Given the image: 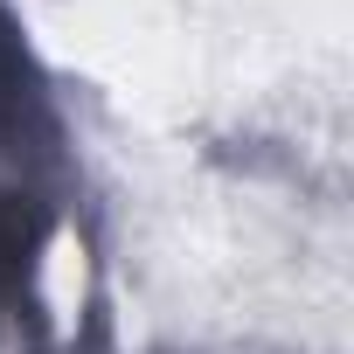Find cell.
I'll return each mask as SVG.
<instances>
[{"mask_svg": "<svg viewBox=\"0 0 354 354\" xmlns=\"http://www.w3.org/2000/svg\"><path fill=\"white\" fill-rule=\"evenodd\" d=\"M91 243V188L63 77L42 63L15 0H0V333L15 354H118L91 347L49 299L63 250Z\"/></svg>", "mask_w": 354, "mask_h": 354, "instance_id": "obj_1", "label": "cell"}, {"mask_svg": "<svg viewBox=\"0 0 354 354\" xmlns=\"http://www.w3.org/2000/svg\"><path fill=\"white\" fill-rule=\"evenodd\" d=\"M153 354H181V347H153Z\"/></svg>", "mask_w": 354, "mask_h": 354, "instance_id": "obj_2", "label": "cell"}, {"mask_svg": "<svg viewBox=\"0 0 354 354\" xmlns=\"http://www.w3.org/2000/svg\"><path fill=\"white\" fill-rule=\"evenodd\" d=\"M250 354H264V347H250Z\"/></svg>", "mask_w": 354, "mask_h": 354, "instance_id": "obj_3", "label": "cell"}]
</instances>
